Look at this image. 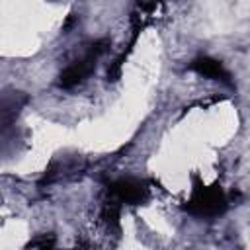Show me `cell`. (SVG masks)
Segmentation results:
<instances>
[{
  "label": "cell",
  "instance_id": "cell-1",
  "mask_svg": "<svg viewBox=\"0 0 250 250\" xmlns=\"http://www.w3.org/2000/svg\"><path fill=\"white\" fill-rule=\"evenodd\" d=\"M227 209V197L219 186H203L197 184L189 201L186 203V211L193 217L213 219L223 215Z\"/></svg>",
  "mask_w": 250,
  "mask_h": 250
},
{
  "label": "cell",
  "instance_id": "cell-2",
  "mask_svg": "<svg viewBox=\"0 0 250 250\" xmlns=\"http://www.w3.org/2000/svg\"><path fill=\"white\" fill-rule=\"evenodd\" d=\"M107 49H109V39H100V41H96L80 61L72 62L70 66H66V68L61 72L59 84H61L62 88H74V86H78L80 82H84V80L96 70L98 59H100L102 55H105Z\"/></svg>",
  "mask_w": 250,
  "mask_h": 250
},
{
  "label": "cell",
  "instance_id": "cell-3",
  "mask_svg": "<svg viewBox=\"0 0 250 250\" xmlns=\"http://www.w3.org/2000/svg\"><path fill=\"white\" fill-rule=\"evenodd\" d=\"M109 195L113 203L141 205L148 199V186L137 178H119L109 186Z\"/></svg>",
  "mask_w": 250,
  "mask_h": 250
},
{
  "label": "cell",
  "instance_id": "cell-4",
  "mask_svg": "<svg viewBox=\"0 0 250 250\" xmlns=\"http://www.w3.org/2000/svg\"><path fill=\"white\" fill-rule=\"evenodd\" d=\"M25 104H27V96L23 92H10L6 96H0V137L16 121V117L20 115Z\"/></svg>",
  "mask_w": 250,
  "mask_h": 250
},
{
  "label": "cell",
  "instance_id": "cell-5",
  "mask_svg": "<svg viewBox=\"0 0 250 250\" xmlns=\"http://www.w3.org/2000/svg\"><path fill=\"white\" fill-rule=\"evenodd\" d=\"M191 70H195L197 74L211 78V80H219L223 84H230V74L229 70L223 66L221 61H215L211 57H197L191 62Z\"/></svg>",
  "mask_w": 250,
  "mask_h": 250
},
{
  "label": "cell",
  "instance_id": "cell-6",
  "mask_svg": "<svg viewBox=\"0 0 250 250\" xmlns=\"http://www.w3.org/2000/svg\"><path fill=\"white\" fill-rule=\"evenodd\" d=\"M55 236L53 234H39L37 238L27 242V248H53L55 246Z\"/></svg>",
  "mask_w": 250,
  "mask_h": 250
}]
</instances>
